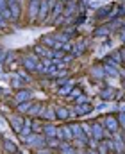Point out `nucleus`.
<instances>
[{"mask_svg": "<svg viewBox=\"0 0 125 154\" xmlns=\"http://www.w3.org/2000/svg\"><path fill=\"white\" fill-rule=\"evenodd\" d=\"M106 136H111L109 134V131L106 129V125H104V122H93L91 124V138H95V140H104Z\"/></svg>", "mask_w": 125, "mask_h": 154, "instance_id": "nucleus-1", "label": "nucleus"}, {"mask_svg": "<svg viewBox=\"0 0 125 154\" xmlns=\"http://www.w3.org/2000/svg\"><path fill=\"white\" fill-rule=\"evenodd\" d=\"M98 120H102V122H104V125H106V129H107L109 133H118L120 124H118V116H116V115L109 113V115H106L104 118H98Z\"/></svg>", "mask_w": 125, "mask_h": 154, "instance_id": "nucleus-2", "label": "nucleus"}, {"mask_svg": "<svg viewBox=\"0 0 125 154\" xmlns=\"http://www.w3.org/2000/svg\"><path fill=\"white\" fill-rule=\"evenodd\" d=\"M57 138L66 140V142H73V140H75V138H73V131H72L70 124H63V125H59V127H57Z\"/></svg>", "mask_w": 125, "mask_h": 154, "instance_id": "nucleus-3", "label": "nucleus"}, {"mask_svg": "<svg viewBox=\"0 0 125 154\" xmlns=\"http://www.w3.org/2000/svg\"><path fill=\"white\" fill-rule=\"evenodd\" d=\"M40 4L41 0H29V9H27V16L31 22H34L40 14Z\"/></svg>", "mask_w": 125, "mask_h": 154, "instance_id": "nucleus-4", "label": "nucleus"}, {"mask_svg": "<svg viewBox=\"0 0 125 154\" xmlns=\"http://www.w3.org/2000/svg\"><path fill=\"white\" fill-rule=\"evenodd\" d=\"M9 124H11L13 131L20 134V131H22V129H23V125H25V118H23V116H20V115H11V116H9Z\"/></svg>", "mask_w": 125, "mask_h": 154, "instance_id": "nucleus-5", "label": "nucleus"}, {"mask_svg": "<svg viewBox=\"0 0 125 154\" xmlns=\"http://www.w3.org/2000/svg\"><path fill=\"white\" fill-rule=\"evenodd\" d=\"M93 109H95V106H93L89 100H88V102H82V104H75V115H77V116L89 115Z\"/></svg>", "mask_w": 125, "mask_h": 154, "instance_id": "nucleus-6", "label": "nucleus"}, {"mask_svg": "<svg viewBox=\"0 0 125 154\" xmlns=\"http://www.w3.org/2000/svg\"><path fill=\"white\" fill-rule=\"evenodd\" d=\"M38 63H40V61H38L36 54H31V56L23 57V68H25V70H29V72H36Z\"/></svg>", "mask_w": 125, "mask_h": 154, "instance_id": "nucleus-7", "label": "nucleus"}, {"mask_svg": "<svg viewBox=\"0 0 125 154\" xmlns=\"http://www.w3.org/2000/svg\"><path fill=\"white\" fill-rule=\"evenodd\" d=\"M111 32H113V31H111V27L106 23V25H102V27H97V29L93 31V36H95V38H98V39H107Z\"/></svg>", "mask_w": 125, "mask_h": 154, "instance_id": "nucleus-8", "label": "nucleus"}, {"mask_svg": "<svg viewBox=\"0 0 125 154\" xmlns=\"http://www.w3.org/2000/svg\"><path fill=\"white\" fill-rule=\"evenodd\" d=\"M31 97H32V91L27 90V88H23V90H18V91H16L14 102H16V104H18V102H25V100H31Z\"/></svg>", "mask_w": 125, "mask_h": 154, "instance_id": "nucleus-9", "label": "nucleus"}, {"mask_svg": "<svg viewBox=\"0 0 125 154\" xmlns=\"http://www.w3.org/2000/svg\"><path fill=\"white\" fill-rule=\"evenodd\" d=\"M59 152H63V154H73V152H77V149L73 147V143L72 142H66V140H61V143H59Z\"/></svg>", "mask_w": 125, "mask_h": 154, "instance_id": "nucleus-10", "label": "nucleus"}, {"mask_svg": "<svg viewBox=\"0 0 125 154\" xmlns=\"http://www.w3.org/2000/svg\"><path fill=\"white\" fill-rule=\"evenodd\" d=\"M64 13V2H61V0H55V4H54V9H52V13H50V16L54 18V20H57L61 14Z\"/></svg>", "mask_w": 125, "mask_h": 154, "instance_id": "nucleus-11", "label": "nucleus"}, {"mask_svg": "<svg viewBox=\"0 0 125 154\" xmlns=\"http://www.w3.org/2000/svg\"><path fill=\"white\" fill-rule=\"evenodd\" d=\"M89 74H91V77H95V79H104V77H106L104 65H95V66H91V68H89Z\"/></svg>", "mask_w": 125, "mask_h": 154, "instance_id": "nucleus-12", "label": "nucleus"}, {"mask_svg": "<svg viewBox=\"0 0 125 154\" xmlns=\"http://www.w3.org/2000/svg\"><path fill=\"white\" fill-rule=\"evenodd\" d=\"M75 11H77V2H75V0L64 2V13H63V16H72Z\"/></svg>", "mask_w": 125, "mask_h": 154, "instance_id": "nucleus-13", "label": "nucleus"}, {"mask_svg": "<svg viewBox=\"0 0 125 154\" xmlns=\"http://www.w3.org/2000/svg\"><path fill=\"white\" fill-rule=\"evenodd\" d=\"M113 5H115V4H107V5H102V7H98V11H97V18H98V20H100V18L107 20V16H109V13H111Z\"/></svg>", "mask_w": 125, "mask_h": 154, "instance_id": "nucleus-14", "label": "nucleus"}, {"mask_svg": "<svg viewBox=\"0 0 125 154\" xmlns=\"http://www.w3.org/2000/svg\"><path fill=\"white\" fill-rule=\"evenodd\" d=\"M72 90H73V82H72V81H66L64 84H61V86H59L57 93H59V95H63V97H68V95L72 93Z\"/></svg>", "mask_w": 125, "mask_h": 154, "instance_id": "nucleus-15", "label": "nucleus"}, {"mask_svg": "<svg viewBox=\"0 0 125 154\" xmlns=\"http://www.w3.org/2000/svg\"><path fill=\"white\" fill-rule=\"evenodd\" d=\"M115 97H116V90H113V88H109V86L100 91V99H102V100H115Z\"/></svg>", "mask_w": 125, "mask_h": 154, "instance_id": "nucleus-16", "label": "nucleus"}, {"mask_svg": "<svg viewBox=\"0 0 125 154\" xmlns=\"http://www.w3.org/2000/svg\"><path fill=\"white\" fill-rule=\"evenodd\" d=\"M104 72H106V75L120 77V70H118V66H115V65H109V63H104Z\"/></svg>", "mask_w": 125, "mask_h": 154, "instance_id": "nucleus-17", "label": "nucleus"}, {"mask_svg": "<svg viewBox=\"0 0 125 154\" xmlns=\"http://www.w3.org/2000/svg\"><path fill=\"white\" fill-rule=\"evenodd\" d=\"M43 134L46 136V138H52V136H57V127L55 125H52V124H43Z\"/></svg>", "mask_w": 125, "mask_h": 154, "instance_id": "nucleus-18", "label": "nucleus"}, {"mask_svg": "<svg viewBox=\"0 0 125 154\" xmlns=\"http://www.w3.org/2000/svg\"><path fill=\"white\" fill-rule=\"evenodd\" d=\"M55 116H57L59 120H68V118L72 116V111H68V109L63 108V106H57V108H55Z\"/></svg>", "mask_w": 125, "mask_h": 154, "instance_id": "nucleus-19", "label": "nucleus"}, {"mask_svg": "<svg viewBox=\"0 0 125 154\" xmlns=\"http://www.w3.org/2000/svg\"><path fill=\"white\" fill-rule=\"evenodd\" d=\"M9 11H11V14H13V20H18L20 18V2L16 0V2H11L9 4Z\"/></svg>", "mask_w": 125, "mask_h": 154, "instance_id": "nucleus-20", "label": "nucleus"}, {"mask_svg": "<svg viewBox=\"0 0 125 154\" xmlns=\"http://www.w3.org/2000/svg\"><path fill=\"white\" fill-rule=\"evenodd\" d=\"M113 140H115V145H116V152H125V142L122 138V134H115Z\"/></svg>", "mask_w": 125, "mask_h": 154, "instance_id": "nucleus-21", "label": "nucleus"}, {"mask_svg": "<svg viewBox=\"0 0 125 154\" xmlns=\"http://www.w3.org/2000/svg\"><path fill=\"white\" fill-rule=\"evenodd\" d=\"M4 151L5 152H18V147H16V143H13L11 140H4Z\"/></svg>", "mask_w": 125, "mask_h": 154, "instance_id": "nucleus-22", "label": "nucleus"}, {"mask_svg": "<svg viewBox=\"0 0 125 154\" xmlns=\"http://www.w3.org/2000/svg\"><path fill=\"white\" fill-rule=\"evenodd\" d=\"M43 104L41 102H31V108H29V115H40V111H41Z\"/></svg>", "mask_w": 125, "mask_h": 154, "instance_id": "nucleus-23", "label": "nucleus"}, {"mask_svg": "<svg viewBox=\"0 0 125 154\" xmlns=\"http://www.w3.org/2000/svg\"><path fill=\"white\" fill-rule=\"evenodd\" d=\"M41 43L45 47H48V48H54V45L57 43V39H55V36H43Z\"/></svg>", "mask_w": 125, "mask_h": 154, "instance_id": "nucleus-24", "label": "nucleus"}, {"mask_svg": "<svg viewBox=\"0 0 125 154\" xmlns=\"http://www.w3.org/2000/svg\"><path fill=\"white\" fill-rule=\"evenodd\" d=\"M48 50H50V48L45 47V45H36V47H34V54H36V56H41V57H45V56L48 54Z\"/></svg>", "mask_w": 125, "mask_h": 154, "instance_id": "nucleus-25", "label": "nucleus"}, {"mask_svg": "<svg viewBox=\"0 0 125 154\" xmlns=\"http://www.w3.org/2000/svg\"><path fill=\"white\" fill-rule=\"evenodd\" d=\"M29 108H31V102H29V100H25V102H18L16 111H18V113H29Z\"/></svg>", "mask_w": 125, "mask_h": 154, "instance_id": "nucleus-26", "label": "nucleus"}, {"mask_svg": "<svg viewBox=\"0 0 125 154\" xmlns=\"http://www.w3.org/2000/svg\"><path fill=\"white\" fill-rule=\"evenodd\" d=\"M111 56L115 57V61H116V65L120 66V65H124V59H122V52H120V48L118 50H113L111 52Z\"/></svg>", "mask_w": 125, "mask_h": 154, "instance_id": "nucleus-27", "label": "nucleus"}, {"mask_svg": "<svg viewBox=\"0 0 125 154\" xmlns=\"http://www.w3.org/2000/svg\"><path fill=\"white\" fill-rule=\"evenodd\" d=\"M97 151H98L100 154H107L109 152V147H107V143H106L104 140H100V143L97 145Z\"/></svg>", "mask_w": 125, "mask_h": 154, "instance_id": "nucleus-28", "label": "nucleus"}, {"mask_svg": "<svg viewBox=\"0 0 125 154\" xmlns=\"http://www.w3.org/2000/svg\"><path fill=\"white\" fill-rule=\"evenodd\" d=\"M118 124H120V129L125 131V109H120V113H118Z\"/></svg>", "mask_w": 125, "mask_h": 154, "instance_id": "nucleus-29", "label": "nucleus"}, {"mask_svg": "<svg viewBox=\"0 0 125 154\" xmlns=\"http://www.w3.org/2000/svg\"><path fill=\"white\" fill-rule=\"evenodd\" d=\"M55 39H57V41H61V43H68V39H70V34L63 31L61 34H55Z\"/></svg>", "mask_w": 125, "mask_h": 154, "instance_id": "nucleus-30", "label": "nucleus"}, {"mask_svg": "<svg viewBox=\"0 0 125 154\" xmlns=\"http://www.w3.org/2000/svg\"><path fill=\"white\" fill-rule=\"evenodd\" d=\"M32 131H34V133H41V131H43V125L38 122V118H36V120H32Z\"/></svg>", "mask_w": 125, "mask_h": 154, "instance_id": "nucleus-31", "label": "nucleus"}, {"mask_svg": "<svg viewBox=\"0 0 125 154\" xmlns=\"http://www.w3.org/2000/svg\"><path fill=\"white\" fill-rule=\"evenodd\" d=\"M81 93H82V90H81V88H73V90H72V93L68 95V99H77Z\"/></svg>", "mask_w": 125, "mask_h": 154, "instance_id": "nucleus-32", "label": "nucleus"}, {"mask_svg": "<svg viewBox=\"0 0 125 154\" xmlns=\"http://www.w3.org/2000/svg\"><path fill=\"white\" fill-rule=\"evenodd\" d=\"M22 81H23V79H18V75L13 77V81H11V86H13V88H20V86L23 84Z\"/></svg>", "mask_w": 125, "mask_h": 154, "instance_id": "nucleus-33", "label": "nucleus"}, {"mask_svg": "<svg viewBox=\"0 0 125 154\" xmlns=\"http://www.w3.org/2000/svg\"><path fill=\"white\" fill-rule=\"evenodd\" d=\"M18 75L22 77V79H23L25 82H29V81H31V75H29V74H27L25 70H20V72H18Z\"/></svg>", "mask_w": 125, "mask_h": 154, "instance_id": "nucleus-34", "label": "nucleus"}, {"mask_svg": "<svg viewBox=\"0 0 125 154\" xmlns=\"http://www.w3.org/2000/svg\"><path fill=\"white\" fill-rule=\"evenodd\" d=\"M88 100H89V99H88L86 95H82V93H81V95L75 99V104H82V102H88Z\"/></svg>", "mask_w": 125, "mask_h": 154, "instance_id": "nucleus-35", "label": "nucleus"}, {"mask_svg": "<svg viewBox=\"0 0 125 154\" xmlns=\"http://www.w3.org/2000/svg\"><path fill=\"white\" fill-rule=\"evenodd\" d=\"M82 129H84V133L88 134V138H91V125H88V124H82Z\"/></svg>", "mask_w": 125, "mask_h": 154, "instance_id": "nucleus-36", "label": "nucleus"}, {"mask_svg": "<svg viewBox=\"0 0 125 154\" xmlns=\"http://www.w3.org/2000/svg\"><path fill=\"white\" fill-rule=\"evenodd\" d=\"M5 57H7V52L0 48V65H2V63H5Z\"/></svg>", "mask_w": 125, "mask_h": 154, "instance_id": "nucleus-37", "label": "nucleus"}, {"mask_svg": "<svg viewBox=\"0 0 125 154\" xmlns=\"http://www.w3.org/2000/svg\"><path fill=\"white\" fill-rule=\"evenodd\" d=\"M9 7V4H7V0H0V13L4 11V9H7Z\"/></svg>", "mask_w": 125, "mask_h": 154, "instance_id": "nucleus-38", "label": "nucleus"}, {"mask_svg": "<svg viewBox=\"0 0 125 154\" xmlns=\"http://www.w3.org/2000/svg\"><path fill=\"white\" fill-rule=\"evenodd\" d=\"M70 48H72V45H70V43H64V45H63V50H64V52H68Z\"/></svg>", "mask_w": 125, "mask_h": 154, "instance_id": "nucleus-39", "label": "nucleus"}, {"mask_svg": "<svg viewBox=\"0 0 125 154\" xmlns=\"http://www.w3.org/2000/svg\"><path fill=\"white\" fill-rule=\"evenodd\" d=\"M2 25H5V16L0 13V27H2Z\"/></svg>", "mask_w": 125, "mask_h": 154, "instance_id": "nucleus-40", "label": "nucleus"}, {"mask_svg": "<svg viewBox=\"0 0 125 154\" xmlns=\"http://www.w3.org/2000/svg\"><path fill=\"white\" fill-rule=\"evenodd\" d=\"M120 38H122V41H125V27L120 29Z\"/></svg>", "mask_w": 125, "mask_h": 154, "instance_id": "nucleus-41", "label": "nucleus"}, {"mask_svg": "<svg viewBox=\"0 0 125 154\" xmlns=\"http://www.w3.org/2000/svg\"><path fill=\"white\" fill-rule=\"evenodd\" d=\"M120 52H122V59H124V65H125V47L124 48H120Z\"/></svg>", "mask_w": 125, "mask_h": 154, "instance_id": "nucleus-42", "label": "nucleus"}, {"mask_svg": "<svg viewBox=\"0 0 125 154\" xmlns=\"http://www.w3.org/2000/svg\"><path fill=\"white\" fill-rule=\"evenodd\" d=\"M122 86H124V90H125V75H122Z\"/></svg>", "mask_w": 125, "mask_h": 154, "instance_id": "nucleus-43", "label": "nucleus"}, {"mask_svg": "<svg viewBox=\"0 0 125 154\" xmlns=\"http://www.w3.org/2000/svg\"><path fill=\"white\" fill-rule=\"evenodd\" d=\"M61 2H68V0H61Z\"/></svg>", "mask_w": 125, "mask_h": 154, "instance_id": "nucleus-44", "label": "nucleus"}, {"mask_svg": "<svg viewBox=\"0 0 125 154\" xmlns=\"http://www.w3.org/2000/svg\"><path fill=\"white\" fill-rule=\"evenodd\" d=\"M0 93H2V91H0Z\"/></svg>", "mask_w": 125, "mask_h": 154, "instance_id": "nucleus-45", "label": "nucleus"}, {"mask_svg": "<svg viewBox=\"0 0 125 154\" xmlns=\"http://www.w3.org/2000/svg\"><path fill=\"white\" fill-rule=\"evenodd\" d=\"M20 2H22V0H20Z\"/></svg>", "mask_w": 125, "mask_h": 154, "instance_id": "nucleus-46", "label": "nucleus"}]
</instances>
